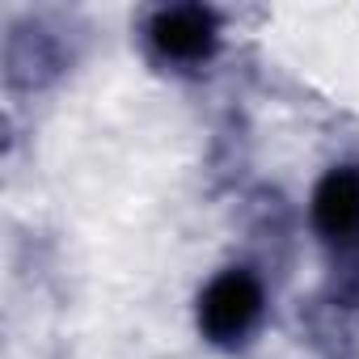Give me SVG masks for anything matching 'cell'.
<instances>
[{"mask_svg": "<svg viewBox=\"0 0 359 359\" xmlns=\"http://www.w3.org/2000/svg\"><path fill=\"white\" fill-rule=\"evenodd\" d=\"M275 321V283L258 258L216 262L191 296V330L199 346L224 359L250 355Z\"/></svg>", "mask_w": 359, "mask_h": 359, "instance_id": "cell-1", "label": "cell"}, {"mask_svg": "<svg viewBox=\"0 0 359 359\" xmlns=\"http://www.w3.org/2000/svg\"><path fill=\"white\" fill-rule=\"evenodd\" d=\"M304 233L325 262V309L359 313V156L342 152L317 169L304 195Z\"/></svg>", "mask_w": 359, "mask_h": 359, "instance_id": "cell-2", "label": "cell"}, {"mask_svg": "<svg viewBox=\"0 0 359 359\" xmlns=\"http://www.w3.org/2000/svg\"><path fill=\"white\" fill-rule=\"evenodd\" d=\"M229 13L203 0H161L131 18V47L140 64L165 81H203L229 55Z\"/></svg>", "mask_w": 359, "mask_h": 359, "instance_id": "cell-3", "label": "cell"}, {"mask_svg": "<svg viewBox=\"0 0 359 359\" xmlns=\"http://www.w3.org/2000/svg\"><path fill=\"white\" fill-rule=\"evenodd\" d=\"M76 30L55 13H22L5 30V89L9 93H47L76 68Z\"/></svg>", "mask_w": 359, "mask_h": 359, "instance_id": "cell-4", "label": "cell"}]
</instances>
